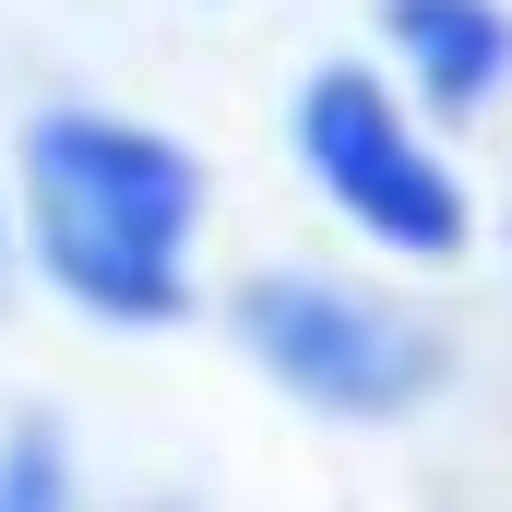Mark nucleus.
Wrapping results in <instances>:
<instances>
[{
  "label": "nucleus",
  "instance_id": "obj_6",
  "mask_svg": "<svg viewBox=\"0 0 512 512\" xmlns=\"http://www.w3.org/2000/svg\"><path fill=\"white\" fill-rule=\"evenodd\" d=\"M0 262H12V203H0Z\"/></svg>",
  "mask_w": 512,
  "mask_h": 512
},
{
  "label": "nucleus",
  "instance_id": "obj_4",
  "mask_svg": "<svg viewBox=\"0 0 512 512\" xmlns=\"http://www.w3.org/2000/svg\"><path fill=\"white\" fill-rule=\"evenodd\" d=\"M382 72L417 120H489L512 96V0H382Z\"/></svg>",
  "mask_w": 512,
  "mask_h": 512
},
{
  "label": "nucleus",
  "instance_id": "obj_3",
  "mask_svg": "<svg viewBox=\"0 0 512 512\" xmlns=\"http://www.w3.org/2000/svg\"><path fill=\"white\" fill-rule=\"evenodd\" d=\"M286 143H298V179L334 203V227L370 239L382 262H453L477 239V191H465V167L441 155V120L405 108V84H393L382 60H322V72H298Z\"/></svg>",
  "mask_w": 512,
  "mask_h": 512
},
{
  "label": "nucleus",
  "instance_id": "obj_5",
  "mask_svg": "<svg viewBox=\"0 0 512 512\" xmlns=\"http://www.w3.org/2000/svg\"><path fill=\"white\" fill-rule=\"evenodd\" d=\"M0 512H84V477H72V429L48 405H24L0 429Z\"/></svg>",
  "mask_w": 512,
  "mask_h": 512
},
{
  "label": "nucleus",
  "instance_id": "obj_1",
  "mask_svg": "<svg viewBox=\"0 0 512 512\" xmlns=\"http://www.w3.org/2000/svg\"><path fill=\"white\" fill-rule=\"evenodd\" d=\"M12 251L48 274L60 310L108 334H167L191 322V251H203V155L131 108H36L12 143Z\"/></svg>",
  "mask_w": 512,
  "mask_h": 512
},
{
  "label": "nucleus",
  "instance_id": "obj_2",
  "mask_svg": "<svg viewBox=\"0 0 512 512\" xmlns=\"http://www.w3.org/2000/svg\"><path fill=\"white\" fill-rule=\"evenodd\" d=\"M227 334L286 405H310L334 429H405L453 370L429 310H405L382 286H346V274H310V262L239 274L227 286Z\"/></svg>",
  "mask_w": 512,
  "mask_h": 512
}]
</instances>
